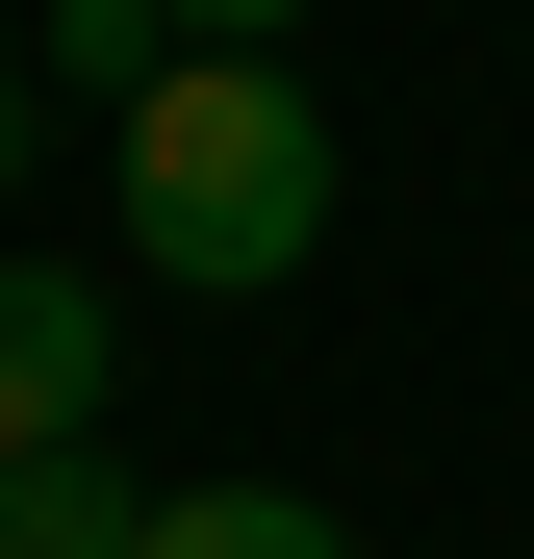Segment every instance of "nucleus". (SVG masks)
Listing matches in <instances>:
<instances>
[{"label": "nucleus", "instance_id": "f257e3e1", "mask_svg": "<svg viewBox=\"0 0 534 559\" xmlns=\"http://www.w3.org/2000/svg\"><path fill=\"white\" fill-rule=\"evenodd\" d=\"M128 254L178 280V306H281V280L331 254V103L281 51H178L128 103Z\"/></svg>", "mask_w": 534, "mask_h": 559}, {"label": "nucleus", "instance_id": "f03ea898", "mask_svg": "<svg viewBox=\"0 0 534 559\" xmlns=\"http://www.w3.org/2000/svg\"><path fill=\"white\" fill-rule=\"evenodd\" d=\"M103 382H128V306L76 254H0V457L26 432H103Z\"/></svg>", "mask_w": 534, "mask_h": 559}, {"label": "nucleus", "instance_id": "7ed1b4c3", "mask_svg": "<svg viewBox=\"0 0 534 559\" xmlns=\"http://www.w3.org/2000/svg\"><path fill=\"white\" fill-rule=\"evenodd\" d=\"M128 534H153V484L103 432H26V457H0V559H128Z\"/></svg>", "mask_w": 534, "mask_h": 559}, {"label": "nucleus", "instance_id": "20e7f679", "mask_svg": "<svg viewBox=\"0 0 534 559\" xmlns=\"http://www.w3.org/2000/svg\"><path fill=\"white\" fill-rule=\"evenodd\" d=\"M128 559H356V534H331L306 484H153V534H128Z\"/></svg>", "mask_w": 534, "mask_h": 559}, {"label": "nucleus", "instance_id": "39448f33", "mask_svg": "<svg viewBox=\"0 0 534 559\" xmlns=\"http://www.w3.org/2000/svg\"><path fill=\"white\" fill-rule=\"evenodd\" d=\"M178 51H204L178 0H51V51H26V76H51V103H153Z\"/></svg>", "mask_w": 534, "mask_h": 559}, {"label": "nucleus", "instance_id": "423d86ee", "mask_svg": "<svg viewBox=\"0 0 534 559\" xmlns=\"http://www.w3.org/2000/svg\"><path fill=\"white\" fill-rule=\"evenodd\" d=\"M178 26H204V51H281V26H306V0H178Z\"/></svg>", "mask_w": 534, "mask_h": 559}, {"label": "nucleus", "instance_id": "0eeeda50", "mask_svg": "<svg viewBox=\"0 0 534 559\" xmlns=\"http://www.w3.org/2000/svg\"><path fill=\"white\" fill-rule=\"evenodd\" d=\"M0 153H26V103H0Z\"/></svg>", "mask_w": 534, "mask_h": 559}]
</instances>
